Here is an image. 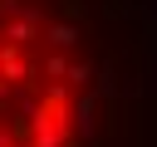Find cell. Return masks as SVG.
Returning a JSON list of instances; mask_svg holds the SVG:
<instances>
[{
	"label": "cell",
	"mask_w": 157,
	"mask_h": 147,
	"mask_svg": "<svg viewBox=\"0 0 157 147\" xmlns=\"http://www.w3.org/2000/svg\"><path fill=\"white\" fill-rule=\"evenodd\" d=\"M44 74L64 83V74H69V59H64V54H49V59H44Z\"/></svg>",
	"instance_id": "8992f818"
},
{
	"label": "cell",
	"mask_w": 157,
	"mask_h": 147,
	"mask_svg": "<svg viewBox=\"0 0 157 147\" xmlns=\"http://www.w3.org/2000/svg\"><path fill=\"white\" fill-rule=\"evenodd\" d=\"M0 88H5V83H0Z\"/></svg>",
	"instance_id": "9c48e42d"
},
{
	"label": "cell",
	"mask_w": 157,
	"mask_h": 147,
	"mask_svg": "<svg viewBox=\"0 0 157 147\" xmlns=\"http://www.w3.org/2000/svg\"><path fill=\"white\" fill-rule=\"evenodd\" d=\"M34 74V64L25 59L20 44H0V83H25Z\"/></svg>",
	"instance_id": "7a4b0ae2"
},
{
	"label": "cell",
	"mask_w": 157,
	"mask_h": 147,
	"mask_svg": "<svg viewBox=\"0 0 157 147\" xmlns=\"http://www.w3.org/2000/svg\"><path fill=\"white\" fill-rule=\"evenodd\" d=\"M44 39H49V49H54V54H64L69 44H78V29H74L69 20H59V24H49V29H44Z\"/></svg>",
	"instance_id": "277c9868"
},
{
	"label": "cell",
	"mask_w": 157,
	"mask_h": 147,
	"mask_svg": "<svg viewBox=\"0 0 157 147\" xmlns=\"http://www.w3.org/2000/svg\"><path fill=\"white\" fill-rule=\"evenodd\" d=\"M74 127H78V132L93 127V98H78V103H74Z\"/></svg>",
	"instance_id": "5b68a950"
},
{
	"label": "cell",
	"mask_w": 157,
	"mask_h": 147,
	"mask_svg": "<svg viewBox=\"0 0 157 147\" xmlns=\"http://www.w3.org/2000/svg\"><path fill=\"white\" fill-rule=\"evenodd\" d=\"M34 34H39V15H34V10H29V15H15V20L5 24V44H20V49H25V39H34Z\"/></svg>",
	"instance_id": "3957f363"
},
{
	"label": "cell",
	"mask_w": 157,
	"mask_h": 147,
	"mask_svg": "<svg viewBox=\"0 0 157 147\" xmlns=\"http://www.w3.org/2000/svg\"><path fill=\"white\" fill-rule=\"evenodd\" d=\"M69 83H54L29 113V147H69Z\"/></svg>",
	"instance_id": "6da1fadb"
},
{
	"label": "cell",
	"mask_w": 157,
	"mask_h": 147,
	"mask_svg": "<svg viewBox=\"0 0 157 147\" xmlns=\"http://www.w3.org/2000/svg\"><path fill=\"white\" fill-rule=\"evenodd\" d=\"M88 74H93L88 64H69V74H64V83H69V88H78V83H88Z\"/></svg>",
	"instance_id": "52a82bcc"
},
{
	"label": "cell",
	"mask_w": 157,
	"mask_h": 147,
	"mask_svg": "<svg viewBox=\"0 0 157 147\" xmlns=\"http://www.w3.org/2000/svg\"><path fill=\"white\" fill-rule=\"evenodd\" d=\"M0 147H15V142H10V137H0Z\"/></svg>",
	"instance_id": "ba28073f"
}]
</instances>
